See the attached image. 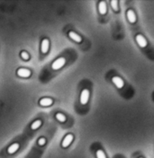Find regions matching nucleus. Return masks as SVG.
I'll use <instances>...</instances> for the list:
<instances>
[{"label":"nucleus","mask_w":154,"mask_h":158,"mask_svg":"<svg viewBox=\"0 0 154 158\" xmlns=\"http://www.w3.org/2000/svg\"><path fill=\"white\" fill-rule=\"evenodd\" d=\"M88 99H89V91L88 89H84L80 94V103L82 105H86L88 101Z\"/></svg>","instance_id":"f03ea898"},{"label":"nucleus","mask_w":154,"mask_h":158,"mask_svg":"<svg viewBox=\"0 0 154 158\" xmlns=\"http://www.w3.org/2000/svg\"><path fill=\"white\" fill-rule=\"evenodd\" d=\"M69 36L73 40V41H75V42H77V43H80L81 41H82V38H81V36L80 35H79L77 33H75V32H73V31H70L69 33Z\"/></svg>","instance_id":"6e6552de"},{"label":"nucleus","mask_w":154,"mask_h":158,"mask_svg":"<svg viewBox=\"0 0 154 158\" xmlns=\"http://www.w3.org/2000/svg\"><path fill=\"white\" fill-rule=\"evenodd\" d=\"M19 144L18 143H14V144H13V145H11L9 147H8V149H7V153L8 154H14V153H15L18 149H19Z\"/></svg>","instance_id":"9b49d317"},{"label":"nucleus","mask_w":154,"mask_h":158,"mask_svg":"<svg viewBox=\"0 0 154 158\" xmlns=\"http://www.w3.org/2000/svg\"><path fill=\"white\" fill-rule=\"evenodd\" d=\"M98 10H99V13L101 15H105L106 14V11H107V7H106V3L104 1H101L98 5Z\"/></svg>","instance_id":"9d476101"},{"label":"nucleus","mask_w":154,"mask_h":158,"mask_svg":"<svg viewBox=\"0 0 154 158\" xmlns=\"http://www.w3.org/2000/svg\"><path fill=\"white\" fill-rule=\"evenodd\" d=\"M97 157L98 158H106V156H105L104 153L103 152L102 150H98V151L97 152Z\"/></svg>","instance_id":"f3484780"},{"label":"nucleus","mask_w":154,"mask_h":158,"mask_svg":"<svg viewBox=\"0 0 154 158\" xmlns=\"http://www.w3.org/2000/svg\"><path fill=\"white\" fill-rule=\"evenodd\" d=\"M111 6L114 11H118V2L116 0L111 1Z\"/></svg>","instance_id":"2eb2a0df"},{"label":"nucleus","mask_w":154,"mask_h":158,"mask_svg":"<svg viewBox=\"0 0 154 158\" xmlns=\"http://www.w3.org/2000/svg\"><path fill=\"white\" fill-rule=\"evenodd\" d=\"M45 143H46V140H45L44 137H42V138H40V139L38 140V145H39V146H43Z\"/></svg>","instance_id":"a211bd4d"},{"label":"nucleus","mask_w":154,"mask_h":158,"mask_svg":"<svg viewBox=\"0 0 154 158\" xmlns=\"http://www.w3.org/2000/svg\"><path fill=\"white\" fill-rule=\"evenodd\" d=\"M17 75L20 77H23V78H27L31 75V71L28 69H25V68H20L17 71Z\"/></svg>","instance_id":"7ed1b4c3"},{"label":"nucleus","mask_w":154,"mask_h":158,"mask_svg":"<svg viewBox=\"0 0 154 158\" xmlns=\"http://www.w3.org/2000/svg\"><path fill=\"white\" fill-rule=\"evenodd\" d=\"M136 42H137V44H139V46L142 47V48H144V47L147 46V41H146L145 38H144L143 35H138L136 36Z\"/></svg>","instance_id":"39448f33"},{"label":"nucleus","mask_w":154,"mask_h":158,"mask_svg":"<svg viewBox=\"0 0 154 158\" xmlns=\"http://www.w3.org/2000/svg\"><path fill=\"white\" fill-rule=\"evenodd\" d=\"M40 105L43 106V107H48V106H51L53 103V100L50 99V98H43L40 100Z\"/></svg>","instance_id":"f8f14e48"},{"label":"nucleus","mask_w":154,"mask_h":158,"mask_svg":"<svg viewBox=\"0 0 154 158\" xmlns=\"http://www.w3.org/2000/svg\"><path fill=\"white\" fill-rule=\"evenodd\" d=\"M56 118L59 122H65V120H66V117L63 114H61V113H57L56 114Z\"/></svg>","instance_id":"4468645a"},{"label":"nucleus","mask_w":154,"mask_h":158,"mask_svg":"<svg viewBox=\"0 0 154 158\" xmlns=\"http://www.w3.org/2000/svg\"><path fill=\"white\" fill-rule=\"evenodd\" d=\"M65 63H66V59L63 58V57H60V58L57 59L55 61H53V63L51 65V68L53 70H59L61 67H63Z\"/></svg>","instance_id":"f257e3e1"},{"label":"nucleus","mask_w":154,"mask_h":158,"mask_svg":"<svg viewBox=\"0 0 154 158\" xmlns=\"http://www.w3.org/2000/svg\"><path fill=\"white\" fill-rule=\"evenodd\" d=\"M112 81L115 85V87L118 89H122L124 87V81L120 77H114L112 79Z\"/></svg>","instance_id":"423d86ee"},{"label":"nucleus","mask_w":154,"mask_h":158,"mask_svg":"<svg viewBox=\"0 0 154 158\" xmlns=\"http://www.w3.org/2000/svg\"><path fill=\"white\" fill-rule=\"evenodd\" d=\"M127 18L131 24H134L136 22V15H135V13L133 12V10L130 9L127 11Z\"/></svg>","instance_id":"0eeeda50"},{"label":"nucleus","mask_w":154,"mask_h":158,"mask_svg":"<svg viewBox=\"0 0 154 158\" xmlns=\"http://www.w3.org/2000/svg\"><path fill=\"white\" fill-rule=\"evenodd\" d=\"M21 57H22V59L23 60H29V58H30V56H29V54L26 53V52H24V51H23L22 53H21Z\"/></svg>","instance_id":"dca6fc26"},{"label":"nucleus","mask_w":154,"mask_h":158,"mask_svg":"<svg viewBox=\"0 0 154 158\" xmlns=\"http://www.w3.org/2000/svg\"><path fill=\"white\" fill-rule=\"evenodd\" d=\"M72 140H73V135H71V134L67 135V136L64 137L63 141H62V144H61V145H62V147H64V148L68 147V146L71 144Z\"/></svg>","instance_id":"20e7f679"},{"label":"nucleus","mask_w":154,"mask_h":158,"mask_svg":"<svg viewBox=\"0 0 154 158\" xmlns=\"http://www.w3.org/2000/svg\"><path fill=\"white\" fill-rule=\"evenodd\" d=\"M41 126H42V120H41V119H37V120H35V121L31 125V128H32L33 130H35V129L39 128Z\"/></svg>","instance_id":"ddd939ff"},{"label":"nucleus","mask_w":154,"mask_h":158,"mask_svg":"<svg viewBox=\"0 0 154 158\" xmlns=\"http://www.w3.org/2000/svg\"><path fill=\"white\" fill-rule=\"evenodd\" d=\"M49 46H50V43H49V40L48 39H43V42H42V53H46L49 51Z\"/></svg>","instance_id":"1a4fd4ad"}]
</instances>
